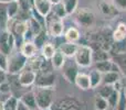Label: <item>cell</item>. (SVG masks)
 Masks as SVG:
<instances>
[{
  "mask_svg": "<svg viewBox=\"0 0 126 110\" xmlns=\"http://www.w3.org/2000/svg\"><path fill=\"white\" fill-rule=\"evenodd\" d=\"M27 63L28 58L20 52V50H13L8 55L7 73L10 75H18L27 66Z\"/></svg>",
  "mask_w": 126,
  "mask_h": 110,
  "instance_id": "1",
  "label": "cell"
},
{
  "mask_svg": "<svg viewBox=\"0 0 126 110\" xmlns=\"http://www.w3.org/2000/svg\"><path fill=\"white\" fill-rule=\"evenodd\" d=\"M34 94L38 109H51L54 100V87H38Z\"/></svg>",
  "mask_w": 126,
  "mask_h": 110,
  "instance_id": "2",
  "label": "cell"
},
{
  "mask_svg": "<svg viewBox=\"0 0 126 110\" xmlns=\"http://www.w3.org/2000/svg\"><path fill=\"white\" fill-rule=\"evenodd\" d=\"M73 58L79 67H90L93 64V49L91 48V45L79 44Z\"/></svg>",
  "mask_w": 126,
  "mask_h": 110,
  "instance_id": "3",
  "label": "cell"
},
{
  "mask_svg": "<svg viewBox=\"0 0 126 110\" xmlns=\"http://www.w3.org/2000/svg\"><path fill=\"white\" fill-rule=\"evenodd\" d=\"M46 26H47V32H48L49 35H51L53 37H63V33H64L63 19L57 17L52 11L46 17Z\"/></svg>",
  "mask_w": 126,
  "mask_h": 110,
  "instance_id": "4",
  "label": "cell"
},
{
  "mask_svg": "<svg viewBox=\"0 0 126 110\" xmlns=\"http://www.w3.org/2000/svg\"><path fill=\"white\" fill-rule=\"evenodd\" d=\"M74 13H75V21L80 26L85 29L93 26L95 22V15L91 10L86 8H81L76 9Z\"/></svg>",
  "mask_w": 126,
  "mask_h": 110,
  "instance_id": "5",
  "label": "cell"
},
{
  "mask_svg": "<svg viewBox=\"0 0 126 110\" xmlns=\"http://www.w3.org/2000/svg\"><path fill=\"white\" fill-rule=\"evenodd\" d=\"M16 48V37L8 30H2L0 32V52L9 55Z\"/></svg>",
  "mask_w": 126,
  "mask_h": 110,
  "instance_id": "6",
  "label": "cell"
},
{
  "mask_svg": "<svg viewBox=\"0 0 126 110\" xmlns=\"http://www.w3.org/2000/svg\"><path fill=\"white\" fill-rule=\"evenodd\" d=\"M34 84L37 85V87H54L55 74L52 71L37 72V78Z\"/></svg>",
  "mask_w": 126,
  "mask_h": 110,
  "instance_id": "7",
  "label": "cell"
},
{
  "mask_svg": "<svg viewBox=\"0 0 126 110\" xmlns=\"http://www.w3.org/2000/svg\"><path fill=\"white\" fill-rule=\"evenodd\" d=\"M37 72L31 69L29 66H26L19 74H18V82L22 87H29L35 83Z\"/></svg>",
  "mask_w": 126,
  "mask_h": 110,
  "instance_id": "8",
  "label": "cell"
},
{
  "mask_svg": "<svg viewBox=\"0 0 126 110\" xmlns=\"http://www.w3.org/2000/svg\"><path fill=\"white\" fill-rule=\"evenodd\" d=\"M54 110H80V104L74 98H64L52 105Z\"/></svg>",
  "mask_w": 126,
  "mask_h": 110,
  "instance_id": "9",
  "label": "cell"
},
{
  "mask_svg": "<svg viewBox=\"0 0 126 110\" xmlns=\"http://www.w3.org/2000/svg\"><path fill=\"white\" fill-rule=\"evenodd\" d=\"M62 68H63L62 74H63V76H64V78L69 83L74 84L75 78L79 74V69H78V65H76V63L74 62V63H72V64H66V62H65L64 66H63Z\"/></svg>",
  "mask_w": 126,
  "mask_h": 110,
  "instance_id": "10",
  "label": "cell"
},
{
  "mask_svg": "<svg viewBox=\"0 0 126 110\" xmlns=\"http://www.w3.org/2000/svg\"><path fill=\"white\" fill-rule=\"evenodd\" d=\"M33 8L41 15L47 17L52 11V3L50 0H32Z\"/></svg>",
  "mask_w": 126,
  "mask_h": 110,
  "instance_id": "11",
  "label": "cell"
},
{
  "mask_svg": "<svg viewBox=\"0 0 126 110\" xmlns=\"http://www.w3.org/2000/svg\"><path fill=\"white\" fill-rule=\"evenodd\" d=\"M112 39L114 42L120 43V42H124L126 40V23L125 22H120L114 29L113 33H112Z\"/></svg>",
  "mask_w": 126,
  "mask_h": 110,
  "instance_id": "12",
  "label": "cell"
},
{
  "mask_svg": "<svg viewBox=\"0 0 126 110\" xmlns=\"http://www.w3.org/2000/svg\"><path fill=\"white\" fill-rule=\"evenodd\" d=\"M19 50L28 60L33 57V56H35L37 55V52H38L37 46H35V44L33 43L32 41H24L23 43L21 44Z\"/></svg>",
  "mask_w": 126,
  "mask_h": 110,
  "instance_id": "13",
  "label": "cell"
},
{
  "mask_svg": "<svg viewBox=\"0 0 126 110\" xmlns=\"http://www.w3.org/2000/svg\"><path fill=\"white\" fill-rule=\"evenodd\" d=\"M74 84H75L76 87H78L79 89H81V90H89V89H92L89 74L79 73L78 76H76V78H75Z\"/></svg>",
  "mask_w": 126,
  "mask_h": 110,
  "instance_id": "14",
  "label": "cell"
},
{
  "mask_svg": "<svg viewBox=\"0 0 126 110\" xmlns=\"http://www.w3.org/2000/svg\"><path fill=\"white\" fill-rule=\"evenodd\" d=\"M78 43H72V42H66L64 43H61V45L59 46V50L63 53V55L65 57H74L76 53V50H78Z\"/></svg>",
  "mask_w": 126,
  "mask_h": 110,
  "instance_id": "15",
  "label": "cell"
},
{
  "mask_svg": "<svg viewBox=\"0 0 126 110\" xmlns=\"http://www.w3.org/2000/svg\"><path fill=\"white\" fill-rule=\"evenodd\" d=\"M19 100H21L26 106H28L31 110L37 109V100H35V94L34 91H28L24 93L21 97L19 98Z\"/></svg>",
  "mask_w": 126,
  "mask_h": 110,
  "instance_id": "16",
  "label": "cell"
},
{
  "mask_svg": "<svg viewBox=\"0 0 126 110\" xmlns=\"http://www.w3.org/2000/svg\"><path fill=\"white\" fill-rule=\"evenodd\" d=\"M63 35H64L65 41L72 42V43H76V42L81 39V33H80V31H79V29L75 28V26L69 28Z\"/></svg>",
  "mask_w": 126,
  "mask_h": 110,
  "instance_id": "17",
  "label": "cell"
},
{
  "mask_svg": "<svg viewBox=\"0 0 126 110\" xmlns=\"http://www.w3.org/2000/svg\"><path fill=\"white\" fill-rule=\"evenodd\" d=\"M89 77H90V82H91L92 89L97 88V87L102 84L103 74L101 73V72H98L96 68H93L91 72H90V73H89Z\"/></svg>",
  "mask_w": 126,
  "mask_h": 110,
  "instance_id": "18",
  "label": "cell"
},
{
  "mask_svg": "<svg viewBox=\"0 0 126 110\" xmlns=\"http://www.w3.org/2000/svg\"><path fill=\"white\" fill-rule=\"evenodd\" d=\"M50 62H51V64H52L53 68L61 69L65 64V56L63 55V53L59 50V49H57V51H55L54 55H53V57L51 58Z\"/></svg>",
  "mask_w": 126,
  "mask_h": 110,
  "instance_id": "19",
  "label": "cell"
},
{
  "mask_svg": "<svg viewBox=\"0 0 126 110\" xmlns=\"http://www.w3.org/2000/svg\"><path fill=\"white\" fill-rule=\"evenodd\" d=\"M112 61L118 66L120 71L122 73L126 74V53L125 52H120L115 55L111 56Z\"/></svg>",
  "mask_w": 126,
  "mask_h": 110,
  "instance_id": "20",
  "label": "cell"
},
{
  "mask_svg": "<svg viewBox=\"0 0 126 110\" xmlns=\"http://www.w3.org/2000/svg\"><path fill=\"white\" fill-rule=\"evenodd\" d=\"M98 7H100L101 12L104 15H114L117 13V10H118V9L114 6L113 2L110 3V2H107V1H101Z\"/></svg>",
  "mask_w": 126,
  "mask_h": 110,
  "instance_id": "21",
  "label": "cell"
},
{
  "mask_svg": "<svg viewBox=\"0 0 126 110\" xmlns=\"http://www.w3.org/2000/svg\"><path fill=\"white\" fill-rule=\"evenodd\" d=\"M92 49H93V62L94 63L102 62V61H106V60L111 58V54H110L107 51L102 50V49L98 48L97 45H96V49H94V48H92Z\"/></svg>",
  "mask_w": 126,
  "mask_h": 110,
  "instance_id": "22",
  "label": "cell"
},
{
  "mask_svg": "<svg viewBox=\"0 0 126 110\" xmlns=\"http://www.w3.org/2000/svg\"><path fill=\"white\" fill-rule=\"evenodd\" d=\"M40 51H41V56L44 58V60L51 61V58L53 57V55H54L57 49H55V46L53 45L52 43L47 42V43L40 49Z\"/></svg>",
  "mask_w": 126,
  "mask_h": 110,
  "instance_id": "23",
  "label": "cell"
},
{
  "mask_svg": "<svg viewBox=\"0 0 126 110\" xmlns=\"http://www.w3.org/2000/svg\"><path fill=\"white\" fill-rule=\"evenodd\" d=\"M20 11L19 2L18 0H12V1L7 3V14L9 19H16Z\"/></svg>",
  "mask_w": 126,
  "mask_h": 110,
  "instance_id": "24",
  "label": "cell"
},
{
  "mask_svg": "<svg viewBox=\"0 0 126 110\" xmlns=\"http://www.w3.org/2000/svg\"><path fill=\"white\" fill-rule=\"evenodd\" d=\"M117 82H120V73L117 72H107V73L103 74L102 84L115 85Z\"/></svg>",
  "mask_w": 126,
  "mask_h": 110,
  "instance_id": "25",
  "label": "cell"
},
{
  "mask_svg": "<svg viewBox=\"0 0 126 110\" xmlns=\"http://www.w3.org/2000/svg\"><path fill=\"white\" fill-rule=\"evenodd\" d=\"M28 30L32 33L33 37H35L38 33H40L42 30H43V26H42L41 23L38 22L34 18L30 17L28 20Z\"/></svg>",
  "mask_w": 126,
  "mask_h": 110,
  "instance_id": "26",
  "label": "cell"
},
{
  "mask_svg": "<svg viewBox=\"0 0 126 110\" xmlns=\"http://www.w3.org/2000/svg\"><path fill=\"white\" fill-rule=\"evenodd\" d=\"M112 66H113V61L112 58L106 61H102V62H96L95 63V68L102 74H105L107 72H112Z\"/></svg>",
  "mask_w": 126,
  "mask_h": 110,
  "instance_id": "27",
  "label": "cell"
},
{
  "mask_svg": "<svg viewBox=\"0 0 126 110\" xmlns=\"http://www.w3.org/2000/svg\"><path fill=\"white\" fill-rule=\"evenodd\" d=\"M47 37H48V32H47V30H44V29L33 37L32 42L35 44L38 50H40V49L47 43Z\"/></svg>",
  "mask_w": 126,
  "mask_h": 110,
  "instance_id": "28",
  "label": "cell"
},
{
  "mask_svg": "<svg viewBox=\"0 0 126 110\" xmlns=\"http://www.w3.org/2000/svg\"><path fill=\"white\" fill-rule=\"evenodd\" d=\"M94 107H95V110H107L110 108L109 102H107V99L100 95L95 96V99H94Z\"/></svg>",
  "mask_w": 126,
  "mask_h": 110,
  "instance_id": "29",
  "label": "cell"
},
{
  "mask_svg": "<svg viewBox=\"0 0 126 110\" xmlns=\"http://www.w3.org/2000/svg\"><path fill=\"white\" fill-rule=\"evenodd\" d=\"M52 12L54 13L57 17L61 18V19H64V18L67 17V13H66V10L64 8V4L63 2H58V3H54L52 4Z\"/></svg>",
  "mask_w": 126,
  "mask_h": 110,
  "instance_id": "30",
  "label": "cell"
},
{
  "mask_svg": "<svg viewBox=\"0 0 126 110\" xmlns=\"http://www.w3.org/2000/svg\"><path fill=\"white\" fill-rule=\"evenodd\" d=\"M9 18L7 14V3L6 2H0V28H3L6 30L7 22H8Z\"/></svg>",
  "mask_w": 126,
  "mask_h": 110,
  "instance_id": "31",
  "label": "cell"
},
{
  "mask_svg": "<svg viewBox=\"0 0 126 110\" xmlns=\"http://www.w3.org/2000/svg\"><path fill=\"white\" fill-rule=\"evenodd\" d=\"M115 90L114 85H107V84H103L102 86H98V90H97V95L102 96L104 98H109L111 96V94Z\"/></svg>",
  "mask_w": 126,
  "mask_h": 110,
  "instance_id": "32",
  "label": "cell"
},
{
  "mask_svg": "<svg viewBox=\"0 0 126 110\" xmlns=\"http://www.w3.org/2000/svg\"><path fill=\"white\" fill-rule=\"evenodd\" d=\"M62 2L64 4V8L66 10L67 15L74 13L76 11V9H78L79 0H62Z\"/></svg>",
  "mask_w": 126,
  "mask_h": 110,
  "instance_id": "33",
  "label": "cell"
},
{
  "mask_svg": "<svg viewBox=\"0 0 126 110\" xmlns=\"http://www.w3.org/2000/svg\"><path fill=\"white\" fill-rule=\"evenodd\" d=\"M18 100L19 98L15 97V96H9L3 101V110H16Z\"/></svg>",
  "mask_w": 126,
  "mask_h": 110,
  "instance_id": "34",
  "label": "cell"
},
{
  "mask_svg": "<svg viewBox=\"0 0 126 110\" xmlns=\"http://www.w3.org/2000/svg\"><path fill=\"white\" fill-rule=\"evenodd\" d=\"M118 98H120V91L115 89V90L111 94V96L107 98V102H109L110 108L115 109L116 105H117V101H118Z\"/></svg>",
  "mask_w": 126,
  "mask_h": 110,
  "instance_id": "35",
  "label": "cell"
},
{
  "mask_svg": "<svg viewBox=\"0 0 126 110\" xmlns=\"http://www.w3.org/2000/svg\"><path fill=\"white\" fill-rule=\"evenodd\" d=\"M115 110H126V96L124 91H123V89L120 90V98H118Z\"/></svg>",
  "mask_w": 126,
  "mask_h": 110,
  "instance_id": "36",
  "label": "cell"
},
{
  "mask_svg": "<svg viewBox=\"0 0 126 110\" xmlns=\"http://www.w3.org/2000/svg\"><path fill=\"white\" fill-rule=\"evenodd\" d=\"M11 91V85L8 83V80L0 84V94L1 95H9Z\"/></svg>",
  "mask_w": 126,
  "mask_h": 110,
  "instance_id": "37",
  "label": "cell"
},
{
  "mask_svg": "<svg viewBox=\"0 0 126 110\" xmlns=\"http://www.w3.org/2000/svg\"><path fill=\"white\" fill-rule=\"evenodd\" d=\"M7 65H8V55L0 52V69L7 73Z\"/></svg>",
  "mask_w": 126,
  "mask_h": 110,
  "instance_id": "38",
  "label": "cell"
},
{
  "mask_svg": "<svg viewBox=\"0 0 126 110\" xmlns=\"http://www.w3.org/2000/svg\"><path fill=\"white\" fill-rule=\"evenodd\" d=\"M112 2L118 10H126V0H112Z\"/></svg>",
  "mask_w": 126,
  "mask_h": 110,
  "instance_id": "39",
  "label": "cell"
},
{
  "mask_svg": "<svg viewBox=\"0 0 126 110\" xmlns=\"http://www.w3.org/2000/svg\"><path fill=\"white\" fill-rule=\"evenodd\" d=\"M16 110H31L29 108L28 106H26V105L23 104V102L21 101V100H18V104H17V108Z\"/></svg>",
  "mask_w": 126,
  "mask_h": 110,
  "instance_id": "40",
  "label": "cell"
},
{
  "mask_svg": "<svg viewBox=\"0 0 126 110\" xmlns=\"http://www.w3.org/2000/svg\"><path fill=\"white\" fill-rule=\"evenodd\" d=\"M50 1L52 4H54V3H58V2H61L62 0H50Z\"/></svg>",
  "mask_w": 126,
  "mask_h": 110,
  "instance_id": "41",
  "label": "cell"
},
{
  "mask_svg": "<svg viewBox=\"0 0 126 110\" xmlns=\"http://www.w3.org/2000/svg\"><path fill=\"white\" fill-rule=\"evenodd\" d=\"M0 110H3V101L0 100Z\"/></svg>",
  "mask_w": 126,
  "mask_h": 110,
  "instance_id": "42",
  "label": "cell"
},
{
  "mask_svg": "<svg viewBox=\"0 0 126 110\" xmlns=\"http://www.w3.org/2000/svg\"><path fill=\"white\" fill-rule=\"evenodd\" d=\"M123 91H124V94H125V96H126V86L123 87Z\"/></svg>",
  "mask_w": 126,
  "mask_h": 110,
  "instance_id": "43",
  "label": "cell"
}]
</instances>
